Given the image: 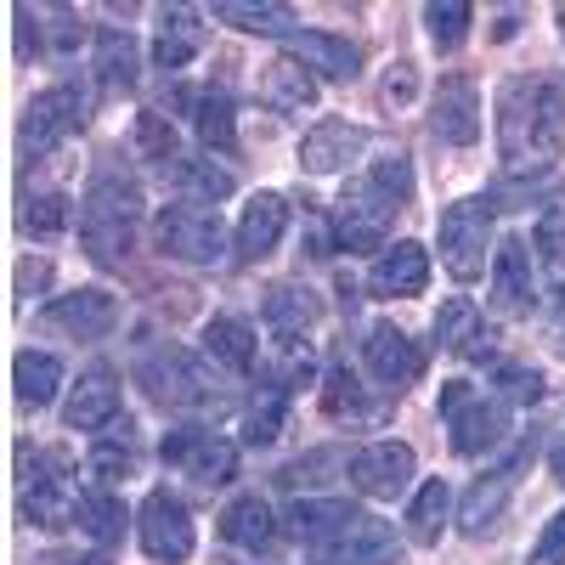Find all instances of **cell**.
<instances>
[{
    "mask_svg": "<svg viewBox=\"0 0 565 565\" xmlns=\"http://www.w3.org/2000/svg\"><path fill=\"white\" fill-rule=\"evenodd\" d=\"M40 282H52V266H45V260H23L18 289H40Z\"/></svg>",
    "mask_w": 565,
    "mask_h": 565,
    "instance_id": "cell-50",
    "label": "cell"
},
{
    "mask_svg": "<svg viewBox=\"0 0 565 565\" xmlns=\"http://www.w3.org/2000/svg\"><path fill=\"white\" fill-rule=\"evenodd\" d=\"M532 447H537V441H521L498 469H487V476L463 492V509H458V532H463V537H481V532L498 521V514H503L509 492L521 487V469L532 463Z\"/></svg>",
    "mask_w": 565,
    "mask_h": 565,
    "instance_id": "cell-11",
    "label": "cell"
},
{
    "mask_svg": "<svg viewBox=\"0 0 565 565\" xmlns=\"http://www.w3.org/2000/svg\"><path fill=\"white\" fill-rule=\"evenodd\" d=\"M498 385H503V402H526V407H532V402L543 396V373H537V367H503Z\"/></svg>",
    "mask_w": 565,
    "mask_h": 565,
    "instance_id": "cell-46",
    "label": "cell"
},
{
    "mask_svg": "<svg viewBox=\"0 0 565 565\" xmlns=\"http://www.w3.org/2000/svg\"><path fill=\"white\" fill-rule=\"evenodd\" d=\"M311 554H317L322 565H396V559H402L396 532L380 521V514H362V509H356L328 543H317Z\"/></svg>",
    "mask_w": 565,
    "mask_h": 565,
    "instance_id": "cell-12",
    "label": "cell"
},
{
    "mask_svg": "<svg viewBox=\"0 0 565 565\" xmlns=\"http://www.w3.org/2000/svg\"><path fill=\"white\" fill-rule=\"evenodd\" d=\"M79 125H85V97H79V85H52V90H40V97L23 108V125H18L23 159L57 153Z\"/></svg>",
    "mask_w": 565,
    "mask_h": 565,
    "instance_id": "cell-8",
    "label": "cell"
},
{
    "mask_svg": "<svg viewBox=\"0 0 565 565\" xmlns=\"http://www.w3.org/2000/svg\"><path fill=\"white\" fill-rule=\"evenodd\" d=\"M79 526L97 537L103 548H114L125 537V503L114 492H79Z\"/></svg>",
    "mask_w": 565,
    "mask_h": 565,
    "instance_id": "cell-40",
    "label": "cell"
},
{
    "mask_svg": "<svg viewBox=\"0 0 565 565\" xmlns=\"http://www.w3.org/2000/svg\"><path fill=\"white\" fill-rule=\"evenodd\" d=\"M351 503H340V498H300V503H289L282 509V532L289 537H300L306 548H317V543H328L345 521H351Z\"/></svg>",
    "mask_w": 565,
    "mask_h": 565,
    "instance_id": "cell-30",
    "label": "cell"
},
{
    "mask_svg": "<svg viewBox=\"0 0 565 565\" xmlns=\"http://www.w3.org/2000/svg\"><path fill=\"white\" fill-rule=\"evenodd\" d=\"M204 356L226 373H249L255 367V328L244 317H210L204 322Z\"/></svg>",
    "mask_w": 565,
    "mask_h": 565,
    "instance_id": "cell-31",
    "label": "cell"
},
{
    "mask_svg": "<svg viewBox=\"0 0 565 565\" xmlns=\"http://www.w3.org/2000/svg\"><path fill=\"white\" fill-rule=\"evenodd\" d=\"M441 418H447V430H452V452L458 458H476V452H487V447L503 441L509 402L503 396H481L469 380H447L441 385Z\"/></svg>",
    "mask_w": 565,
    "mask_h": 565,
    "instance_id": "cell-4",
    "label": "cell"
},
{
    "mask_svg": "<svg viewBox=\"0 0 565 565\" xmlns=\"http://www.w3.org/2000/svg\"><path fill=\"white\" fill-rule=\"evenodd\" d=\"M153 238L170 260H186V266H215L226 255V226L215 210L204 204H164L159 221H153Z\"/></svg>",
    "mask_w": 565,
    "mask_h": 565,
    "instance_id": "cell-5",
    "label": "cell"
},
{
    "mask_svg": "<svg viewBox=\"0 0 565 565\" xmlns=\"http://www.w3.org/2000/svg\"><path fill=\"white\" fill-rule=\"evenodd\" d=\"M402 204L385 199L373 181H356L351 193L340 199V215H334V244L340 249H391L385 232H391V215Z\"/></svg>",
    "mask_w": 565,
    "mask_h": 565,
    "instance_id": "cell-10",
    "label": "cell"
},
{
    "mask_svg": "<svg viewBox=\"0 0 565 565\" xmlns=\"http://www.w3.org/2000/svg\"><path fill=\"white\" fill-rule=\"evenodd\" d=\"M362 356H367V373H373V380H380L385 391H396V396L424 373V351L402 334L396 322H373L367 340H362Z\"/></svg>",
    "mask_w": 565,
    "mask_h": 565,
    "instance_id": "cell-15",
    "label": "cell"
},
{
    "mask_svg": "<svg viewBox=\"0 0 565 565\" xmlns=\"http://www.w3.org/2000/svg\"><path fill=\"white\" fill-rule=\"evenodd\" d=\"M492 199H458L441 210V260L458 282H476L487 271V244H492Z\"/></svg>",
    "mask_w": 565,
    "mask_h": 565,
    "instance_id": "cell-6",
    "label": "cell"
},
{
    "mask_svg": "<svg viewBox=\"0 0 565 565\" xmlns=\"http://www.w3.org/2000/svg\"><path fill=\"white\" fill-rule=\"evenodd\" d=\"M373 186H380V193L385 199H396V204H407L413 199V164L396 153V159H380V164H373V175H367Z\"/></svg>",
    "mask_w": 565,
    "mask_h": 565,
    "instance_id": "cell-45",
    "label": "cell"
},
{
    "mask_svg": "<svg viewBox=\"0 0 565 565\" xmlns=\"http://www.w3.org/2000/svg\"><path fill=\"white\" fill-rule=\"evenodd\" d=\"M181 108H186V119H193V130H199V141L210 153H232V148H238V114H232L226 90L204 85V90H193V97H181Z\"/></svg>",
    "mask_w": 565,
    "mask_h": 565,
    "instance_id": "cell-23",
    "label": "cell"
},
{
    "mask_svg": "<svg viewBox=\"0 0 565 565\" xmlns=\"http://www.w3.org/2000/svg\"><path fill=\"white\" fill-rule=\"evenodd\" d=\"M532 565H565V509L543 526V537L532 543Z\"/></svg>",
    "mask_w": 565,
    "mask_h": 565,
    "instance_id": "cell-47",
    "label": "cell"
},
{
    "mask_svg": "<svg viewBox=\"0 0 565 565\" xmlns=\"http://www.w3.org/2000/svg\"><path fill=\"white\" fill-rule=\"evenodd\" d=\"M159 458L175 463L181 476L204 481V487H226L232 476H238V447H232L226 436H215L210 424H181V430H164Z\"/></svg>",
    "mask_w": 565,
    "mask_h": 565,
    "instance_id": "cell-7",
    "label": "cell"
},
{
    "mask_svg": "<svg viewBox=\"0 0 565 565\" xmlns=\"http://www.w3.org/2000/svg\"><path fill=\"white\" fill-rule=\"evenodd\" d=\"M548 469H554V481H565V441L548 452Z\"/></svg>",
    "mask_w": 565,
    "mask_h": 565,
    "instance_id": "cell-52",
    "label": "cell"
},
{
    "mask_svg": "<svg viewBox=\"0 0 565 565\" xmlns=\"http://www.w3.org/2000/svg\"><path fill=\"white\" fill-rule=\"evenodd\" d=\"M436 340H441V351H452V356H469V362L492 356L487 317H481L476 306H469V300H447V306L436 311Z\"/></svg>",
    "mask_w": 565,
    "mask_h": 565,
    "instance_id": "cell-25",
    "label": "cell"
},
{
    "mask_svg": "<svg viewBox=\"0 0 565 565\" xmlns=\"http://www.w3.org/2000/svg\"><path fill=\"white\" fill-rule=\"evenodd\" d=\"M221 532H226V543L232 548H249V554H260V548H271L277 543V514L266 509V498L260 492H244V498H232L226 503V514H221Z\"/></svg>",
    "mask_w": 565,
    "mask_h": 565,
    "instance_id": "cell-26",
    "label": "cell"
},
{
    "mask_svg": "<svg viewBox=\"0 0 565 565\" xmlns=\"http://www.w3.org/2000/svg\"><path fill=\"white\" fill-rule=\"evenodd\" d=\"M322 317L311 289H295V282H277L266 295V328L277 334V345H306V328Z\"/></svg>",
    "mask_w": 565,
    "mask_h": 565,
    "instance_id": "cell-27",
    "label": "cell"
},
{
    "mask_svg": "<svg viewBox=\"0 0 565 565\" xmlns=\"http://www.w3.org/2000/svg\"><path fill=\"white\" fill-rule=\"evenodd\" d=\"M282 418H289V391L266 385V391L249 402V413H244V441H249V447H271V441L282 436Z\"/></svg>",
    "mask_w": 565,
    "mask_h": 565,
    "instance_id": "cell-39",
    "label": "cell"
},
{
    "mask_svg": "<svg viewBox=\"0 0 565 565\" xmlns=\"http://www.w3.org/2000/svg\"><path fill=\"white\" fill-rule=\"evenodd\" d=\"M565 148V85L509 79L498 90V153L509 175H548Z\"/></svg>",
    "mask_w": 565,
    "mask_h": 565,
    "instance_id": "cell-1",
    "label": "cell"
},
{
    "mask_svg": "<svg viewBox=\"0 0 565 565\" xmlns=\"http://www.w3.org/2000/svg\"><path fill=\"white\" fill-rule=\"evenodd\" d=\"M136 380L148 391V402H159L164 413H221L226 407V391L215 385V373L186 356L181 345H164L153 356L136 362Z\"/></svg>",
    "mask_w": 565,
    "mask_h": 565,
    "instance_id": "cell-3",
    "label": "cell"
},
{
    "mask_svg": "<svg viewBox=\"0 0 565 565\" xmlns=\"http://www.w3.org/2000/svg\"><path fill=\"white\" fill-rule=\"evenodd\" d=\"M23 521L40 526V532L79 526V492H68L63 481H52V487H23Z\"/></svg>",
    "mask_w": 565,
    "mask_h": 565,
    "instance_id": "cell-34",
    "label": "cell"
},
{
    "mask_svg": "<svg viewBox=\"0 0 565 565\" xmlns=\"http://www.w3.org/2000/svg\"><path fill=\"white\" fill-rule=\"evenodd\" d=\"M199 45H204V23H199V12L193 7H164V18H159V34H153V63L159 68H186L199 57Z\"/></svg>",
    "mask_w": 565,
    "mask_h": 565,
    "instance_id": "cell-28",
    "label": "cell"
},
{
    "mask_svg": "<svg viewBox=\"0 0 565 565\" xmlns=\"http://www.w3.org/2000/svg\"><path fill=\"white\" fill-rule=\"evenodd\" d=\"M215 18L232 29H249V34H277V40L295 34V12L277 7V0H260V7H249V0H221Z\"/></svg>",
    "mask_w": 565,
    "mask_h": 565,
    "instance_id": "cell-37",
    "label": "cell"
},
{
    "mask_svg": "<svg viewBox=\"0 0 565 565\" xmlns=\"http://www.w3.org/2000/svg\"><path fill=\"white\" fill-rule=\"evenodd\" d=\"M136 226H141V186L119 170H97L79 199V244L85 255L97 260L103 271L130 260L136 244Z\"/></svg>",
    "mask_w": 565,
    "mask_h": 565,
    "instance_id": "cell-2",
    "label": "cell"
},
{
    "mask_svg": "<svg viewBox=\"0 0 565 565\" xmlns=\"http://www.w3.org/2000/svg\"><path fill=\"white\" fill-rule=\"evenodd\" d=\"M554 18H559V34H565V7H559V12H554Z\"/></svg>",
    "mask_w": 565,
    "mask_h": 565,
    "instance_id": "cell-53",
    "label": "cell"
},
{
    "mask_svg": "<svg viewBox=\"0 0 565 565\" xmlns=\"http://www.w3.org/2000/svg\"><path fill=\"white\" fill-rule=\"evenodd\" d=\"M45 322L63 328L68 340H108L119 328V300L108 289H74V295L45 306Z\"/></svg>",
    "mask_w": 565,
    "mask_h": 565,
    "instance_id": "cell-16",
    "label": "cell"
},
{
    "mask_svg": "<svg viewBox=\"0 0 565 565\" xmlns=\"http://www.w3.org/2000/svg\"><path fill=\"white\" fill-rule=\"evenodd\" d=\"M57 385H63V362H57L52 351H18V362H12V391H18L23 407H52Z\"/></svg>",
    "mask_w": 565,
    "mask_h": 565,
    "instance_id": "cell-32",
    "label": "cell"
},
{
    "mask_svg": "<svg viewBox=\"0 0 565 565\" xmlns=\"http://www.w3.org/2000/svg\"><path fill=\"white\" fill-rule=\"evenodd\" d=\"M447 509H452V487L447 481H424L418 498H413V509H407V537L418 548H430L441 537V526H447Z\"/></svg>",
    "mask_w": 565,
    "mask_h": 565,
    "instance_id": "cell-38",
    "label": "cell"
},
{
    "mask_svg": "<svg viewBox=\"0 0 565 565\" xmlns=\"http://www.w3.org/2000/svg\"><path fill=\"white\" fill-rule=\"evenodd\" d=\"M97 79L108 90H130L141 79V52H136L130 29H103L97 34Z\"/></svg>",
    "mask_w": 565,
    "mask_h": 565,
    "instance_id": "cell-35",
    "label": "cell"
},
{
    "mask_svg": "<svg viewBox=\"0 0 565 565\" xmlns=\"http://www.w3.org/2000/svg\"><path fill=\"white\" fill-rule=\"evenodd\" d=\"M424 282H430V255L413 238L380 249V260L367 266V289L380 300H413V295H424Z\"/></svg>",
    "mask_w": 565,
    "mask_h": 565,
    "instance_id": "cell-17",
    "label": "cell"
},
{
    "mask_svg": "<svg viewBox=\"0 0 565 565\" xmlns=\"http://www.w3.org/2000/svg\"><path fill=\"white\" fill-rule=\"evenodd\" d=\"M136 537L141 548H148L153 559L164 565H181L186 554H193V514H186V503L170 492V487H153L148 498H141V514H136Z\"/></svg>",
    "mask_w": 565,
    "mask_h": 565,
    "instance_id": "cell-9",
    "label": "cell"
},
{
    "mask_svg": "<svg viewBox=\"0 0 565 565\" xmlns=\"http://www.w3.org/2000/svg\"><path fill=\"white\" fill-rule=\"evenodd\" d=\"M119 418V380H114V367H85L79 373V385H74V396H68V407H63V424L68 430H108V424Z\"/></svg>",
    "mask_w": 565,
    "mask_h": 565,
    "instance_id": "cell-20",
    "label": "cell"
},
{
    "mask_svg": "<svg viewBox=\"0 0 565 565\" xmlns=\"http://www.w3.org/2000/svg\"><path fill=\"white\" fill-rule=\"evenodd\" d=\"M430 130L441 141H452V148H469V141L481 136V90H476V79H463V74H447L441 79Z\"/></svg>",
    "mask_w": 565,
    "mask_h": 565,
    "instance_id": "cell-19",
    "label": "cell"
},
{
    "mask_svg": "<svg viewBox=\"0 0 565 565\" xmlns=\"http://www.w3.org/2000/svg\"><path fill=\"white\" fill-rule=\"evenodd\" d=\"M260 97H266L271 114H311V108H317V74L282 52V57L266 68V79H260Z\"/></svg>",
    "mask_w": 565,
    "mask_h": 565,
    "instance_id": "cell-24",
    "label": "cell"
},
{
    "mask_svg": "<svg viewBox=\"0 0 565 565\" xmlns=\"http://www.w3.org/2000/svg\"><path fill=\"white\" fill-rule=\"evenodd\" d=\"M164 175L186 193V204H221L232 193V170H221L215 159H175L164 164Z\"/></svg>",
    "mask_w": 565,
    "mask_h": 565,
    "instance_id": "cell-36",
    "label": "cell"
},
{
    "mask_svg": "<svg viewBox=\"0 0 565 565\" xmlns=\"http://www.w3.org/2000/svg\"><path fill=\"white\" fill-rule=\"evenodd\" d=\"M351 487L362 498H380V503L402 498L413 487V447L407 441H373V447H362L351 458Z\"/></svg>",
    "mask_w": 565,
    "mask_h": 565,
    "instance_id": "cell-13",
    "label": "cell"
},
{
    "mask_svg": "<svg viewBox=\"0 0 565 565\" xmlns=\"http://www.w3.org/2000/svg\"><path fill=\"white\" fill-rule=\"evenodd\" d=\"M136 458H141V441H136V424H130V418H114L108 430L90 436V469H97V476H108V481L130 476Z\"/></svg>",
    "mask_w": 565,
    "mask_h": 565,
    "instance_id": "cell-33",
    "label": "cell"
},
{
    "mask_svg": "<svg viewBox=\"0 0 565 565\" xmlns=\"http://www.w3.org/2000/svg\"><path fill=\"white\" fill-rule=\"evenodd\" d=\"M136 148L148 153L159 170L181 159V153H175V130H170V119H164V114H141V119H136Z\"/></svg>",
    "mask_w": 565,
    "mask_h": 565,
    "instance_id": "cell-44",
    "label": "cell"
},
{
    "mask_svg": "<svg viewBox=\"0 0 565 565\" xmlns=\"http://www.w3.org/2000/svg\"><path fill=\"white\" fill-rule=\"evenodd\" d=\"M537 306V277H532V244L503 238L492 255V311L498 317H532Z\"/></svg>",
    "mask_w": 565,
    "mask_h": 565,
    "instance_id": "cell-14",
    "label": "cell"
},
{
    "mask_svg": "<svg viewBox=\"0 0 565 565\" xmlns=\"http://www.w3.org/2000/svg\"><path fill=\"white\" fill-rule=\"evenodd\" d=\"M68 221H74V199L68 193H40L23 210V232H29V238H57V232H68Z\"/></svg>",
    "mask_w": 565,
    "mask_h": 565,
    "instance_id": "cell-42",
    "label": "cell"
},
{
    "mask_svg": "<svg viewBox=\"0 0 565 565\" xmlns=\"http://www.w3.org/2000/svg\"><path fill=\"white\" fill-rule=\"evenodd\" d=\"M18 29H23V52H74L85 34L68 7H18Z\"/></svg>",
    "mask_w": 565,
    "mask_h": 565,
    "instance_id": "cell-29",
    "label": "cell"
},
{
    "mask_svg": "<svg viewBox=\"0 0 565 565\" xmlns=\"http://www.w3.org/2000/svg\"><path fill=\"white\" fill-rule=\"evenodd\" d=\"M367 153V130L362 125H351V119H322L317 130H306V141H300V170L306 175H334V170H345L351 159H362Z\"/></svg>",
    "mask_w": 565,
    "mask_h": 565,
    "instance_id": "cell-18",
    "label": "cell"
},
{
    "mask_svg": "<svg viewBox=\"0 0 565 565\" xmlns=\"http://www.w3.org/2000/svg\"><path fill=\"white\" fill-rule=\"evenodd\" d=\"M537 249H543L548 266H565V215H559V210L543 215V226H537Z\"/></svg>",
    "mask_w": 565,
    "mask_h": 565,
    "instance_id": "cell-48",
    "label": "cell"
},
{
    "mask_svg": "<svg viewBox=\"0 0 565 565\" xmlns=\"http://www.w3.org/2000/svg\"><path fill=\"white\" fill-rule=\"evenodd\" d=\"M289 57L295 63H306L311 74H322V79H356L362 74V52L345 40V34H322V29H295L289 40Z\"/></svg>",
    "mask_w": 565,
    "mask_h": 565,
    "instance_id": "cell-21",
    "label": "cell"
},
{
    "mask_svg": "<svg viewBox=\"0 0 565 565\" xmlns=\"http://www.w3.org/2000/svg\"><path fill=\"white\" fill-rule=\"evenodd\" d=\"M424 23H430V40L441 45V52H452V45H463V34H469V7L463 0H436V7H424Z\"/></svg>",
    "mask_w": 565,
    "mask_h": 565,
    "instance_id": "cell-43",
    "label": "cell"
},
{
    "mask_svg": "<svg viewBox=\"0 0 565 565\" xmlns=\"http://www.w3.org/2000/svg\"><path fill=\"white\" fill-rule=\"evenodd\" d=\"M34 565H108L103 554H40Z\"/></svg>",
    "mask_w": 565,
    "mask_h": 565,
    "instance_id": "cell-51",
    "label": "cell"
},
{
    "mask_svg": "<svg viewBox=\"0 0 565 565\" xmlns=\"http://www.w3.org/2000/svg\"><path fill=\"white\" fill-rule=\"evenodd\" d=\"M413 85H418V68H413V63H396V68L385 74V90H380V97L396 108V103H407V97H413Z\"/></svg>",
    "mask_w": 565,
    "mask_h": 565,
    "instance_id": "cell-49",
    "label": "cell"
},
{
    "mask_svg": "<svg viewBox=\"0 0 565 565\" xmlns=\"http://www.w3.org/2000/svg\"><path fill=\"white\" fill-rule=\"evenodd\" d=\"M282 226H289V199L255 193L244 204V221H238V260H266L282 244Z\"/></svg>",
    "mask_w": 565,
    "mask_h": 565,
    "instance_id": "cell-22",
    "label": "cell"
},
{
    "mask_svg": "<svg viewBox=\"0 0 565 565\" xmlns=\"http://www.w3.org/2000/svg\"><path fill=\"white\" fill-rule=\"evenodd\" d=\"M322 413L328 418H367V385L356 380L351 367H328V380H322Z\"/></svg>",
    "mask_w": 565,
    "mask_h": 565,
    "instance_id": "cell-41",
    "label": "cell"
}]
</instances>
